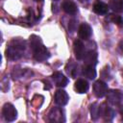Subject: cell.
<instances>
[{
    "mask_svg": "<svg viewBox=\"0 0 123 123\" xmlns=\"http://www.w3.org/2000/svg\"><path fill=\"white\" fill-rule=\"evenodd\" d=\"M30 46L33 51L34 59L37 62H43L46 61L50 57L49 51L46 49V47L43 45L41 39L37 36H31L30 37Z\"/></svg>",
    "mask_w": 123,
    "mask_h": 123,
    "instance_id": "1",
    "label": "cell"
},
{
    "mask_svg": "<svg viewBox=\"0 0 123 123\" xmlns=\"http://www.w3.org/2000/svg\"><path fill=\"white\" fill-rule=\"evenodd\" d=\"M26 48V41L21 38H13L6 49V56L11 61H16L21 58L22 52Z\"/></svg>",
    "mask_w": 123,
    "mask_h": 123,
    "instance_id": "2",
    "label": "cell"
},
{
    "mask_svg": "<svg viewBox=\"0 0 123 123\" xmlns=\"http://www.w3.org/2000/svg\"><path fill=\"white\" fill-rule=\"evenodd\" d=\"M2 115L7 122H12L17 117V111L13 105L11 103H6L2 108Z\"/></svg>",
    "mask_w": 123,
    "mask_h": 123,
    "instance_id": "3",
    "label": "cell"
},
{
    "mask_svg": "<svg viewBox=\"0 0 123 123\" xmlns=\"http://www.w3.org/2000/svg\"><path fill=\"white\" fill-rule=\"evenodd\" d=\"M107 100L111 105H119L123 100V92L119 89H110L107 91Z\"/></svg>",
    "mask_w": 123,
    "mask_h": 123,
    "instance_id": "4",
    "label": "cell"
},
{
    "mask_svg": "<svg viewBox=\"0 0 123 123\" xmlns=\"http://www.w3.org/2000/svg\"><path fill=\"white\" fill-rule=\"evenodd\" d=\"M48 120L50 122H64L65 117L62 110L60 108H52L48 113Z\"/></svg>",
    "mask_w": 123,
    "mask_h": 123,
    "instance_id": "5",
    "label": "cell"
},
{
    "mask_svg": "<svg viewBox=\"0 0 123 123\" xmlns=\"http://www.w3.org/2000/svg\"><path fill=\"white\" fill-rule=\"evenodd\" d=\"M108 91V86L105 82H103L102 80H98L94 83L93 85V92L94 95L97 98H102L107 94Z\"/></svg>",
    "mask_w": 123,
    "mask_h": 123,
    "instance_id": "6",
    "label": "cell"
},
{
    "mask_svg": "<svg viewBox=\"0 0 123 123\" xmlns=\"http://www.w3.org/2000/svg\"><path fill=\"white\" fill-rule=\"evenodd\" d=\"M100 115L105 121H111L114 117V111L106 103H103L100 105Z\"/></svg>",
    "mask_w": 123,
    "mask_h": 123,
    "instance_id": "7",
    "label": "cell"
},
{
    "mask_svg": "<svg viewBox=\"0 0 123 123\" xmlns=\"http://www.w3.org/2000/svg\"><path fill=\"white\" fill-rule=\"evenodd\" d=\"M68 100H69V96L66 93V91H64L63 89H58L55 92V103L58 106L60 107L65 106L68 103Z\"/></svg>",
    "mask_w": 123,
    "mask_h": 123,
    "instance_id": "8",
    "label": "cell"
},
{
    "mask_svg": "<svg viewBox=\"0 0 123 123\" xmlns=\"http://www.w3.org/2000/svg\"><path fill=\"white\" fill-rule=\"evenodd\" d=\"M73 51H74V54H75V57L77 60H83L84 59L85 54H86V50H85V45L81 39H76L74 41Z\"/></svg>",
    "mask_w": 123,
    "mask_h": 123,
    "instance_id": "9",
    "label": "cell"
},
{
    "mask_svg": "<svg viewBox=\"0 0 123 123\" xmlns=\"http://www.w3.org/2000/svg\"><path fill=\"white\" fill-rule=\"evenodd\" d=\"M92 34L91 27L87 23H82L78 30V35L81 39H88Z\"/></svg>",
    "mask_w": 123,
    "mask_h": 123,
    "instance_id": "10",
    "label": "cell"
},
{
    "mask_svg": "<svg viewBox=\"0 0 123 123\" xmlns=\"http://www.w3.org/2000/svg\"><path fill=\"white\" fill-rule=\"evenodd\" d=\"M62 8L68 14H75L78 12L77 5L73 0H63L62 3Z\"/></svg>",
    "mask_w": 123,
    "mask_h": 123,
    "instance_id": "11",
    "label": "cell"
},
{
    "mask_svg": "<svg viewBox=\"0 0 123 123\" xmlns=\"http://www.w3.org/2000/svg\"><path fill=\"white\" fill-rule=\"evenodd\" d=\"M52 79H53L54 84L60 87H63L68 84V79L61 72H55L52 75Z\"/></svg>",
    "mask_w": 123,
    "mask_h": 123,
    "instance_id": "12",
    "label": "cell"
},
{
    "mask_svg": "<svg viewBox=\"0 0 123 123\" xmlns=\"http://www.w3.org/2000/svg\"><path fill=\"white\" fill-rule=\"evenodd\" d=\"M97 53L95 51H88L87 53L85 54V57H84V62H85V65H90V66H95L96 63H97Z\"/></svg>",
    "mask_w": 123,
    "mask_h": 123,
    "instance_id": "13",
    "label": "cell"
},
{
    "mask_svg": "<svg viewBox=\"0 0 123 123\" xmlns=\"http://www.w3.org/2000/svg\"><path fill=\"white\" fill-rule=\"evenodd\" d=\"M74 88L78 93L83 94V93H86V91L89 88V85H88L87 81H86L85 79H78L75 82Z\"/></svg>",
    "mask_w": 123,
    "mask_h": 123,
    "instance_id": "14",
    "label": "cell"
},
{
    "mask_svg": "<svg viewBox=\"0 0 123 123\" xmlns=\"http://www.w3.org/2000/svg\"><path fill=\"white\" fill-rule=\"evenodd\" d=\"M109 8L107 4H105L102 1H96L93 5V12L99 15H105L108 13Z\"/></svg>",
    "mask_w": 123,
    "mask_h": 123,
    "instance_id": "15",
    "label": "cell"
},
{
    "mask_svg": "<svg viewBox=\"0 0 123 123\" xmlns=\"http://www.w3.org/2000/svg\"><path fill=\"white\" fill-rule=\"evenodd\" d=\"M65 71L71 78H76L79 75V66L77 63L69 62L65 66Z\"/></svg>",
    "mask_w": 123,
    "mask_h": 123,
    "instance_id": "16",
    "label": "cell"
},
{
    "mask_svg": "<svg viewBox=\"0 0 123 123\" xmlns=\"http://www.w3.org/2000/svg\"><path fill=\"white\" fill-rule=\"evenodd\" d=\"M109 7L115 12H123V0H111Z\"/></svg>",
    "mask_w": 123,
    "mask_h": 123,
    "instance_id": "17",
    "label": "cell"
},
{
    "mask_svg": "<svg viewBox=\"0 0 123 123\" xmlns=\"http://www.w3.org/2000/svg\"><path fill=\"white\" fill-rule=\"evenodd\" d=\"M83 73L86 77H87L90 80L94 79L97 75L96 70H95V66H90V65H85L83 68Z\"/></svg>",
    "mask_w": 123,
    "mask_h": 123,
    "instance_id": "18",
    "label": "cell"
},
{
    "mask_svg": "<svg viewBox=\"0 0 123 123\" xmlns=\"http://www.w3.org/2000/svg\"><path fill=\"white\" fill-rule=\"evenodd\" d=\"M90 116L92 120H97L100 116V105L98 103H93L90 106Z\"/></svg>",
    "mask_w": 123,
    "mask_h": 123,
    "instance_id": "19",
    "label": "cell"
},
{
    "mask_svg": "<svg viewBox=\"0 0 123 123\" xmlns=\"http://www.w3.org/2000/svg\"><path fill=\"white\" fill-rule=\"evenodd\" d=\"M108 19H109L110 21H111L112 23L116 24V25L119 26V27L123 26V17H122L121 15H117V14H110L109 17H108Z\"/></svg>",
    "mask_w": 123,
    "mask_h": 123,
    "instance_id": "20",
    "label": "cell"
},
{
    "mask_svg": "<svg viewBox=\"0 0 123 123\" xmlns=\"http://www.w3.org/2000/svg\"><path fill=\"white\" fill-rule=\"evenodd\" d=\"M75 20H70V23H69V30L70 32H73L74 29H75Z\"/></svg>",
    "mask_w": 123,
    "mask_h": 123,
    "instance_id": "21",
    "label": "cell"
},
{
    "mask_svg": "<svg viewBox=\"0 0 123 123\" xmlns=\"http://www.w3.org/2000/svg\"><path fill=\"white\" fill-rule=\"evenodd\" d=\"M117 49H118L119 54L123 56V41H120V42H119V44H118V48H117Z\"/></svg>",
    "mask_w": 123,
    "mask_h": 123,
    "instance_id": "22",
    "label": "cell"
},
{
    "mask_svg": "<svg viewBox=\"0 0 123 123\" xmlns=\"http://www.w3.org/2000/svg\"><path fill=\"white\" fill-rule=\"evenodd\" d=\"M120 113H121V115H122V117H123V106L120 107Z\"/></svg>",
    "mask_w": 123,
    "mask_h": 123,
    "instance_id": "23",
    "label": "cell"
},
{
    "mask_svg": "<svg viewBox=\"0 0 123 123\" xmlns=\"http://www.w3.org/2000/svg\"><path fill=\"white\" fill-rule=\"evenodd\" d=\"M34 1H36V2H41V1H43V0H34Z\"/></svg>",
    "mask_w": 123,
    "mask_h": 123,
    "instance_id": "24",
    "label": "cell"
},
{
    "mask_svg": "<svg viewBox=\"0 0 123 123\" xmlns=\"http://www.w3.org/2000/svg\"><path fill=\"white\" fill-rule=\"evenodd\" d=\"M53 1H58V0H53Z\"/></svg>",
    "mask_w": 123,
    "mask_h": 123,
    "instance_id": "25",
    "label": "cell"
}]
</instances>
